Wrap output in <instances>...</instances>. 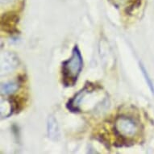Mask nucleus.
Returning <instances> with one entry per match:
<instances>
[{"instance_id": "8", "label": "nucleus", "mask_w": 154, "mask_h": 154, "mask_svg": "<svg viewBox=\"0 0 154 154\" xmlns=\"http://www.w3.org/2000/svg\"><path fill=\"white\" fill-rule=\"evenodd\" d=\"M2 1V3H9L11 1H12V0H1Z\"/></svg>"}, {"instance_id": "3", "label": "nucleus", "mask_w": 154, "mask_h": 154, "mask_svg": "<svg viewBox=\"0 0 154 154\" xmlns=\"http://www.w3.org/2000/svg\"><path fill=\"white\" fill-rule=\"evenodd\" d=\"M18 21H19V18L14 13L5 14L2 16V19H1L2 30L6 32H8L9 34H11L16 30L15 26H16Z\"/></svg>"}, {"instance_id": "4", "label": "nucleus", "mask_w": 154, "mask_h": 154, "mask_svg": "<svg viewBox=\"0 0 154 154\" xmlns=\"http://www.w3.org/2000/svg\"><path fill=\"white\" fill-rule=\"evenodd\" d=\"M18 65V58L14 54L5 53L4 57L2 56L1 61V71L2 73H10Z\"/></svg>"}, {"instance_id": "6", "label": "nucleus", "mask_w": 154, "mask_h": 154, "mask_svg": "<svg viewBox=\"0 0 154 154\" xmlns=\"http://www.w3.org/2000/svg\"><path fill=\"white\" fill-rule=\"evenodd\" d=\"M19 84L17 82H6L1 85V93L4 95H9L17 91Z\"/></svg>"}, {"instance_id": "5", "label": "nucleus", "mask_w": 154, "mask_h": 154, "mask_svg": "<svg viewBox=\"0 0 154 154\" xmlns=\"http://www.w3.org/2000/svg\"><path fill=\"white\" fill-rule=\"evenodd\" d=\"M48 135L51 140H56L59 137V128L57 119L53 116H49L48 119Z\"/></svg>"}, {"instance_id": "2", "label": "nucleus", "mask_w": 154, "mask_h": 154, "mask_svg": "<svg viewBox=\"0 0 154 154\" xmlns=\"http://www.w3.org/2000/svg\"><path fill=\"white\" fill-rule=\"evenodd\" d=\"M115 131L123 140H130L138 133V125L133 119L127 116L118 117L114 125Z\"/></svg>"}, {"instance_id": "7", "label": "nucleus", "mask_w": 154, "mask_h": 154, "mask_svg": "<svg viewBox=\"0 0 154 154\" xmlns=\"http://www.w3.org/2000/svg\"><path fill=\"white\" fill-rule=\"evenodd\" d=\"M140 69L142 71V73H143V75H144V79H145V81L147 82V85L149 86V90L151 91L152 94H154V85L152 83V79H150V77H149V74L148 73V71L146 70V69L144 68V66L142 65V64H140Z\"/></svg>"}, {"instance_id": "1", "label": "nucleus", "mask_w": 154, "mask_h": 154, "mask_svg": "<svg viewBox=\"0 0 154 154\" xmlns=\"http://www.w3.org/2000/svg\"><path fill=\"white\" fill-rule=\"evenodd\" d=\"M82 69V57L79 47L75 45L70 58L62 63L63 83L66 86H73Z\"/></svg>"}]
</instances>
